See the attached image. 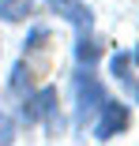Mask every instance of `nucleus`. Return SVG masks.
Segmentation results:
<instances>
[{
    "mask_svg": "<svg viewBox=\"0 0 139 146\" xmlns=\"http://www.w3.org/2000/svg\"><path fill=\"white\" fill-rule=\"evenodd\" d=\"M64 23L75 26V60L79 64H94L98 60V41H94V11L83 0H45Z\"/></svg>",
    "mask_w": 139,
    "mask_h": 146,
    "instance_id": "nucleus-1",
    "label": "nucleus"
},
{
    "mask_svg": "<svg viewBox=\"0 0 139 146\" xmlns=\"http://www.w3.org/2000/svg\"><path fill=\"white\" fill-rule=\"evenodd\" d=\"M72 90H75V127H87V124L94 120V112L102 109V101H105V86H102V79L87 68V71L75 75Z\"/></svg>",
    "mask_w": 139,
    "mask_h": 146,
    "instance_id": "nucleus-2",
    "label": "nucleus"
},
{
    "mask_svg": "<svg viewBox=\"0 0 139 146\" xmlns=\"http://www.w3.org/2000/svg\"><path fill=\"white\" fill-rule=\"evenodd\" d=\"M90 124H94V127H90L94 139H98V142H109L113 135H120V131L128 127V105H124V101H109V98H105L102 109L94 112V120H90Z\"/></svg>",
    "mask_w": 139,
    "mask_h": 146,
    "instance_id": "nucleus-3",
    "label": "nucleus"
},
{
    "mask_svg": "<svg viewBox=\"0 0 139 146\" xmlns=\"http://www.w3.org/2000/svg\"><path fill=\"white\" fill-rule=\"evenodd\" d=\"M34 11V0H0V19L4 23H23Z\"/></svg>",
    "mask_w": 139,
    "mask_h": 146,
    "instance_id": "nucleus-4",
    "label": "nucleus"
},
{
    "mask_svg": "<svg viewBox=\"0 0 139 146\" xmlns=\"http://www.w3.org/2000/svg\"><path fill=\"white\" fill-rule=\"evenodd\" d=\"M11 90H15L19 98H23V90L30 94V71H26L23 64H15V71H11Z\"/></svg>",
    "mask_w": 139,
    "mask_h": 146,
    "instance_id": "nucleus-5",
    "label": "nucleus"
},
{
    "mask_svg": "<svg viewBox=\"0 0 139 146\" xmlns=\"http://www.w3.org/2000/svg\"><path fill=\"white\" fill-rule=\"evenodd\" d=\"M113 75L124 79V82L132 79V56H128V52H117V56H113Z\"/></svg>",
    "mask_w": 139,
    "mask_h": 146,
    "instance_id": "nucleus-6",
    "label": "nucleus"
},
{
    "mask_svg": "<svg viewBox=\"0 0 139 146\" xmlns=\"http://www.w3.org/2000/svg\"><path fill=\"white\" fill-rule=\"evenodd\" d=\"M128 82H132V79H128ZM132 94H135V101H139V82H132Z\"/></svg>",
    "mask_w": 139,
    "mask_h": 146,
    "instance_id": "nucleus-7",
    "label": "nucleus"
}]
</instances>
